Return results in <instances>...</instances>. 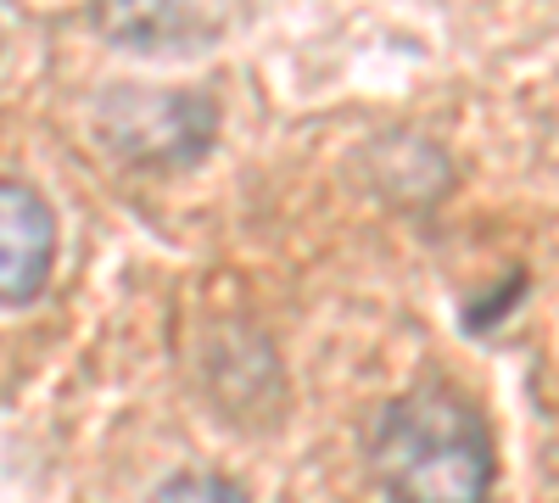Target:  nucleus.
I'll return each mask as SVG.
<instances>
[{"mask_svg":"<svg viewBox=\"0 0 559 503\" xmlns=\"http://www.w3.org/2000/svg\"><path fill=\"white\" fill-rule=\"evenodd\" d=\"M146 503H252L247 498V487H236V481H224V476H174V481H163Z\"/></svg>","mask_w":559,"mask_h":503,"instance_id":"5","label":"nucleus"},{"mask_svg":"<svg viewBox=\"0 0 559 503\" xmlns=\"http://www.w3.org/2000/svg\"><path fill=\"white\" fill-rule=\"evenodd\" d=\"M207 28L202 17H191V12H174V7H146V12H134V7H107L102 12V28L112 34V39H129V45H140V51H152V45L168 34V39H185V28Z\"/></svg>","mask_w":559,"mask_h":503,"instance_id":"4","label":"nucleus"},{"mask_svg":"<svg viewBox=\"0 0 559 503\" xmlns=\"http://www.w3.org/2000/svg\"><path fill=\"white\" fill-rule=\"evenodd\" d=\"M369 470L386 503H492V426L448 381H419L381 408L369 431Z\"/></svg>","mask_w":559,"mask_h":503,"instance_id":"1","label":"nucleus"},{"mask_svg":"<svg viewBox=\"0 0 559 503\" xmlns=\"http://www.w3.org/2000/svg\"><path fill=\"white\" fill-rule=\"evenodd\" d=\"M57 263V218L39 191L0 179V308H23L45 291Z\"/></svg>","mask_w":559,"mask_h":503,"instance_id":"3","label":"nucleus"},{"mask_svg":"<svg viewBox=\"0 0 559 503\" xmlns=\"http://www.w3.org/2000/svg\"><path fill=\"white\" fill-rule=\"evenodd\" d=\"M102 141L129 163H197L213 146L218 112L207 96H179V89H107L96 107Z\"/></svg>","mask_w":559,"mask_h":503,"instance_id":"2","label":"nucleus"}]
</instances>
